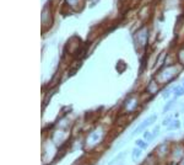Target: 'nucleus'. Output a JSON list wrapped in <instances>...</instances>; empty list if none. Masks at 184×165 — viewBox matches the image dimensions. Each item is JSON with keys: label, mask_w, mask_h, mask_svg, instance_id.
Wrapping results in <instances>:
<instances>
[{"label": "nucleus", "mask_w": 184, "mask_h": 165, "mask_svg": "<svg viewBox=\"0 0 184 165\" xmlns=\"http://www.w3.org/2000/svg\"><path fill=\"white\" fill-rule=\"evenodd\" d=\"M52 19H53V15H52V10H50V5L47 4L46 7L43 9V15H42V24H43L44 28H48L52 25Z\"/></svg>", "instance_id": "obj_1"}, {"label": "nucleus", "mask_w": 184, "mask_h": 165, "mask_svg": "<svg viewBox=\"0 0 184 165\" xmlns=\"http://www.w3.org/2000/svg\"><path fill=\"white\" fill-rule=\"evenodd\" d=\"M155 119H156V116H152V117H150V118H147V119H146V121H145V122H144L142 124H140V126H139L138 128H136V131H135L134 133H140V131H142V129H145V128H146V127H147V126H148V124H150L151 122H153Z\"/></svg>", "instance_id": "obj_2"}, {"label": "nucleus", "mask_w": 184, "mask_h": 165, "mask_svg": "<svg viewBox=\"0 0 184 165\" xmlns=\"http://www.w3.org/2000/svg\"><path fill=\"white\" fill-rule=\"evenodd\" d=\"M174 91H176V95H177V96L184 95V86H177V88L174 89Z\"/></svg>", "instance_id": "obj_3"}, {"label": "nucleus", "mask_w": 184, "mask_h": 165, "mask_svg": "<svg viewBox=\"0 0 184 165\" xmlns=\"http://www.w3.org/2000/svg\"><path fill=\"white\" fill-rule=\"evenodd\" d=\"M140 154H141V152H140V149H139V148H135V149L133 150V158H134V159H136Z\"/></svg>", "instance_id": "obj_4"}, {"label": "nucleus", "mask_w": 184, "mask_h": 165, "mask_svg": "<svg viewBox=\"0 0 184 165\" xmlns=\"http://www.w3.org/2000/svg\"><path fill=\"white\" fill-rule=\"evenodd\" d=\"M136 144H138L139 147H141V148H144V149H145V148L147 147V143H145V142H142L141 139H139L138 142H136Z\"/></svg>", "instance_id": "obj_5"}, {"label": "nucleus", "mask_w": 184, "mask_h": 165, "mask_svg": "<svg viewBox=\"0 0 184 165\" xmlns=\"http://www.w3.org/2000/svg\"><path fill=\"white\" fill-rule=\"evenodd\" d=\"M173 102H174V101H171L169 104H167V105L165 106V109H163V112H167V111L169 110V109L172 107V105H173Z\"/></svg>", "instance_id": "obj_6"}, {"label": "nucleus", "mask_w": 184, "mask_h": 165, "mask_svg": "<svg viewBox=\"0 0 184 165\" xmlns=\"http://www.w3.org/2000/svg\"><path fill=\"white\" fill-rule=\"evenodd\" d=\"M168 96H169V91H166V93L163 94V98H165V99H167Z\"/></svg>", "instance_id": "obj_7"}]
</instances>
